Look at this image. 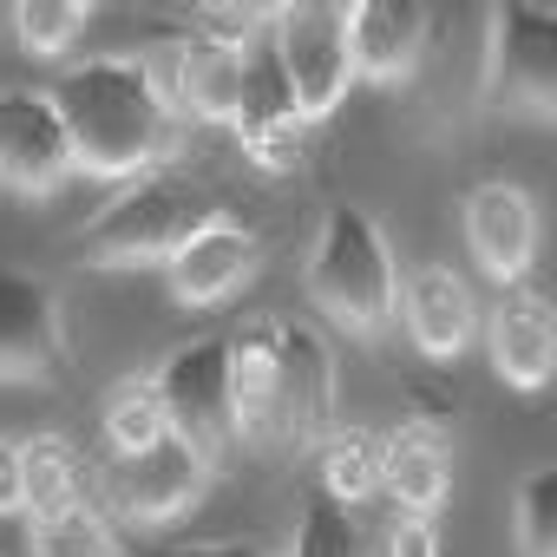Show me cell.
Returning <instances> with one entry per match:
<instances>
[{
  "label": "cell",
  "instance_id": "cell-28",
  "mask_svg": "<svg viewBox=\"0 0 557 557\" xmlns=\"http://www.w3.org/2000/svg\"><path fill=\"white\" fill-rule=\"evenodd\" d=\"M158 557H283L262 537H190V544H164Z\"/></svg>",
  "mask_w": 557,
  "mask_h": 557
},
{
  "label": "cell",
  "instance_id": "cell-14",
  "mask_svg": "<svg viewBox=\"0 0 557 557\" xmlns=\"http://www.w3.org/2000/svg\"><path fill=\"white\" fill-rule=\"evenodd\" d=\"M394 315L407 322V342H413L426 361H459V355L479 342L485 302L472 296V283H466L453 262H420V269L400 275Z\"/></svg>",
  "mask_w": 557,
  "mask_h": 557
},
{
  "label": "cell",
  "instance_id": "cell-12",
  "mask_svg": "<svg viewBox=\"0 0 557 557\" xmlns=\"http://www.w3.org/2000/svg\"><path fill=\"white\" fill-rule=\"evenodd\" d=\"M459 223H466L472 262L492 275L498 289H511V283H524V275H531V262H537V197L524 184H511V177L472 184Z\"/></svg>",
  "mask_w": 557,
  "mask_h": 557
},
{
  "label": "cell",
  "instance_id": "cell-21",
  "mask_svg": "<svg viewBox=\"0 0 557 557\" xmlns=\"http://www.w3.org/2000/svg\"><path fill=\"white\" fill-rule=\"evenodd\" d=\"M99 426H106L112 459L158 446V440L171 433L164 400H158V381H151V374H125V381H112V387H106V400H99Z\"/></svg>",
  "mask_w": 557,
  "mask_h": 557
},
{
  "label": "cell",
  "instance_id": "cell-29",
  "mask_svg": "<svg viewBox=\"0 0 557 557\" xmlns=\"http://www.w3.org/2000/svg\"><path fill=\"white\" fill-rule=\"evenodd\" d=\"M27 511V479H21V440H0V518Z\"/></svg>",
  "mask_w": 557,
  "mask_h": 557
},
{
  "label": "cell",
  "instance_id": "cell-16",
  "mask_svg": "<svg viewBox=\"0 0 557 557\" xmlns=\"http://www.w3.org/2000/svg\"><path fill=\"white\" fill-rule=\"evenodd\" d=\"M381 492L394 498V511H420L433 518L453 492V440L440 420H400L394 433H381Z\"/></svg>",
  "mask_w": 557,
  "mask_h": 557
},
{
  "label": "cell",
  "instance_id": "cell-7",
  "mask_svg": "<svg viewBox=\"0 0 557 557\" xmlns=\"http://www.w3.org/2000/svg\"><path fill=\"white\" fill-rule=\"evenodd\" d=\"M158 400H164V420L184 446H197L210 466L230 459L236 446V420H230V342L223 335H197V342H177L158 368Z\"/></svg>",
  "mask_w": 557,
  "mask_h": 557
},
{
  "label": "cell",
  "instance_id": "cell-8",
  "mask_svg": "<svg viewBox=\"0 0 557 557\" xmlns=\"http://www.w3.org/2000/svg\"><path fill=\"white\" fill-rule=\"evenodd\" d=\"M73 342H66V302L47 275L34 269H0V381L34 387L60 381Z\"/></svg>",
  "mask_w": 557,
  "mask_h": 557
},
{
  "label": "cell",
  "instance_id": "cell-27",
  "mask_svg": "<svg viewBox=\"0 0 557 557\" xmlns=\"http://www.w3.org/2000/svg\"><path fill=\"white\" fill-rule=\"evenodd\" d=\"M387 557H440V524L420 511H394L387 518Z\"/></svg>",
  "mask_w": 557,
  "mask_h": 557
},
{
  "label": "cell",
  "instance_id": "cell-10",
  "mask_svg": "<svg viewBox=\"0 0 557 557\" xmlns=\"http://www.w3.org/2000/svg\"><path fill=\"white\" fill-rule=\"evenodd\" d=\"M210 472L216 466L197 446H184L177 433H164L158 446L125 453V459L106 466V498H112V511L125 524H171V518H184L210 492Z\"/></svg>",
  "mask_w": 557,
  "mask_h": 557
},
{
  "label": "cell",
  "instance_id": "cell-19",
  "mask_svg": "<svg viewBox=\"0 0 557 557\" xmlns=\"http://www.w3.org/2000/svg\"><path fill=\"white\" fill-rule=\"evenodd\" d=\"M21 479H27V518L34 524L92 511V472H86V453L66 433L21 440Z\"/></svg>",
  "mask_w": 557,
  "mask_h": 557
},
{
  "label": "cell",
  "instance_id": "cell-23",
  "mask_svg": "<svg viewBox=\"0 0 557 557\" xmlns=\"http://www.w3.org/2000/svg\"><path fill=\"white\" fill-rule=\"evenodd\" d=\"M86 21H92V8H73V0H21L14 8V40L34 60H60L86 34Z\"/></svg>",
  "mask_w": 557,
  "mask_h": 557
},
{
  "label": "cell",
  "instance_id": "cell-6",
  "mask_svg": "<svg viewBox=\"0 0 557 557\" xmlns=\"http://www.w3.org/2000/svg\"><path fill=\"white\" fill-rule=\"evenodd\" d=\"M269 60H275V73H283V86L309 125L329 119L355 86L348 8H275L269 14Z\"/></svg>",
  "mask_w": 557,
  "mask_h": 557
},
{
  "label": "cell",
  "instance_id": "cell-18",
  "mask_svg": "<svg viewBox=\"0 0 557 557\" xmlns=\"http://www.w3.org/2000/svg\"><path fill=\"white\" fill-rule=\"evenodd\" d=\"M348 53H355V79L400 86V79H413V66L426 53V14L413 0H368V8H348Z\"/></svg>",
  "mask_w": 557,
  "mask_h": 557
},
{
  "label": "cell",
  "instance_id": "cell-20",
  "mask_svg": "<svg viewBox=\"0 0 557 557\" xmlns=\"http://www.w3.org/2000/svg\"><path fill=\"white\" fill-rule=\"evenodd\" d=\"M315 492L335 505H361L381 492V433L374 426H335L315 446Z\"/></svg>",
  "mask_w": 557,
  "mask_h": 557
},
{
  "label": "cell",
  "instance_id": "cell-2",
  "mask_svg": "<svg viewBox=\"0 0 557 557\" xmlns=\"http://www.w3.org/2000/svg\"><path fill=\"white\" fill-rule=\"evenodd\" d=\"M53 99L73 138V171L86 177H145L184 138V119L164 106L138 53H92L66 66Z\"/></svg>",
  "mask_w": 557,
  "mask_h": 557
},
{
  "label": "cell",
  "instance_id": "cell-24",
  "mask_svg": "<svg viewBox=\"0 0 557 557\" xmlns=\"http://www.w3.org/2000/svg\"><path fill=\"white\" fill-rule=\"evenodd\" d=\"M511 544L518 557H557V472H531L511 498Z\"/></svg>",
  "mask_w": 557,
  "mask_h": 557
},
{
  "label": "cell",
  "instance_id": "cell-1",
  "mask_svg": "<svg viewBox=\"0 0 557 557\" xmlns=\"http://www.w3.org/2000/svg\"><path fill=\"white\" fill-rule=\"evenodd\" d=\"M230 420L236 440L269 453H315L342 426L335 348L315 322L269 315L230 335Z\"/></svg>",
  "mask_w": 557,
  "mask_h": 557
},
{
  "label": "cell",
  "instance_id": "cell-25",
  "mask_svg": "<svg viewBox=\"0 0 557 557\" xmlns=\"http://www.w3.org/2000/svg\"><path fill=\"white\" fill-rule=\"evenodd\" d=\"M34 557H119V537H112V524L92 505V511L34 524Z\"/></svg>",
  "mask_w": 557,
  "mask_h": 557
},
{
  "label": "cell",
  "instance_id": "cell-15",
  "mask_svg": "<svg viewBox=\"0 0 557 557\" xmlns=\"http://www.w3.org/2000/svg\"><path fill=\"white\" fill-rule=\"evenodd\" d=\"M256 262H262L256 230H243L236 216H210V223L164 262V283H171V296H177L184 309H216V302H230L249 275H256Z\"/></svg>",
  "mask_w": 557,
  "mask_h": 557
},
{
  "label": "cell",
  "instance_id": "cell-9",
  "mask_svg": "<svg viewBox=\"0 0 557 557\" xmlns=\"http://www.w3.org/2000/svg\"><path fill=\"white\" fill-rule=\"evenodd\" d=\"M73 177V138L53 86H0V184L21 197H53Z\"/></svg>",
  "mask_w": 557,
  "mask_h": 557
},
{
  "label": "cell",
  "instance_id": "cell-3",
  "mask_svg": "<svg viewBox=\"0 0 557 557\" xmlns=\"http://www.w3.org/2000/svg\"><path fill=\"white\" fill-rule=\"evenodd\" d=\"M302 289L309 302L348 329V335H381L394 322V302H400V256L387 243V230L355 210V203H335L309 243V269H302Z\"/></svg>",
  "mask_w": 557,
  "mask_h": 557
},
{
  "label": "cell",
  "instance_id": "cell-5",
  "mask_svg": "<svg viewBox=\"0 0 557 557\" xmlns=\"http://www.w3.org/2000/svg\"><path fill=\"white\" fill-rule=\"evenodd\" d=\"M479 99L498 112L550 119L557 106V21L531 0H505L485 27L479 53Z\"/></svg>",
  "mask_w": 557,
  "mask_h": 557
},
{
  "label": "cell",
  "instance_id": "cell-4",
  "mask_svg": "<svg viewBox=\"0 0 557 557\" xmlns=\"http://www.w3.org/2000/svg\"><path fill=\"white\" fill-rule=\"evenodd\" d=\"M210 216H216V203L197 177L145 171L79 230V256L92 269H164Z\"/></svg>",
  "mask_w": 557,
  "mask_h": 557
},
{
  "label": "cell",
  "instance_id": "cell-22",
  "mask_svg": "<svg viewBox=\"0 0 557 557\" xmlns=\"http://www.w3.org/2000/svg\"><path fill=\"white\" fill-rule=\"evenodd\" d=\"M283 557H374V537H368V524H361L348 505L309 492L302 524H296V544H289Z\"/></svg>",
  "mask_w": 557,
  "mask_h": 557
},
{
  "label": "cell",
  "instance_id": "cell-11",
  "mask_svg": "<svg viewBox=\"0 0 557 557\" xmlns=\"http://www.w3.org/2000/svg\"><path fill=\"white\" fill-rule=\"evenodd\" d=\"M151 86L164 92V106L190 125H236L243 112V79H249V53H230V47H210V40H171V47H151L138 53Z\"/></svg>",
  "mask_w": 557,
  "mask_h": 557
},
{
  "label": "cell",
  "instance_id": "cell-26",
  "mask_svg": "<svg viewBox=\"0 0 557 557\" xmlns=\"http://www.w3.org/2000/svg\"><path fill=\"white\" fill-rule=\"evenodd\" d=\"M184 34L210 40V47H230V53H256V40L269 34V14L262 8H190Z\"/></svg>",
  "mask_w": 557,
  "mask_h": 557
},
{
  "label": "cell",
  "instance_id": "cell-13",
  "mask_svg": "<svg viewBox=\"0 0 557 557\" xmlns=\"http://www.w3.org/2000/svg\"><path fill=\"white\" fill-rule=\"evenodd\" d=\"M479 335H485V355H492V374L518 394H537L557 368V315H550V296L537 283H511L498 289V302L479 315Z\"/></svg>",
  "mask_w": 557,
  "mask_h": 557
},
{
  "label": "cell",
  "instance_id": "cell-17",
  "mask_svg": "<svg viewBox=\"0 0 557 557\" xmlns=\"http://www.w3.org/2000/svg\"><path fill=\"white\" fill-rule=\"evenodd\" d=\"M236 145H243V158L256 171H296L309 158V119L296 112V99H289L283 73H275V60L269 66L249 60L243 112H236Z\"/></svg>",
  "mask_w": 557,
  "mask_h": 557
}]
</instances>
